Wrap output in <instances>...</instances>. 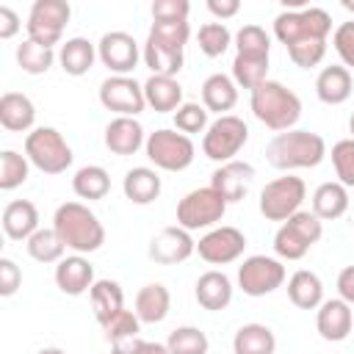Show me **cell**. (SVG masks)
I'll return each instance as SVG.
<instances>
[{
	"label": "cell",
	"instance_id": "obj_51",
	"mask_svg": "<svg viewBox=\"0 0 354 354\" xmlns=\"http://www.w3.org/2000/svg\"><path fill=\"white\" fill-rule=\"evenodd\" d=\"M22 22H19V14L8 6H0V39H14L19 33Z\"/></svg>",
	"mask_w": 354,
	"mask_h": 354
},
{
	"label": "cell",
	"instance_id": "obj_29",
	"mask_svg": "<svg viewBox=\"0 0 354 354\" xmlns=\"http://www.w3.org/2000/svg\"><path fill=\"white\" fill-rule=\"evenodd\" d=\"M144 100L155 113H169L183 105V86L177 77L149 75L144 83Z\"/></svg>",
	"mask_w": 354,
	"mask_h": 354
},
{
	"label": "cell",
	"instance_id": "obj_54",
	"mask_svg": "<svg viewBox=\"0 0 354 354\" xmlns=\"http://www.w3.org/2000/svg\"><path fill=\"white\" fill-rule=\"evenodd\" d=\"M36 354H66L64 348H58V346H47V348H39Z\"/></svg>",
	"mask_w": 354,
	"mask_h": 354
},
{
	"label": "cell",
	"instance_id": "obj_12",
	"mask_svg": "<svg viewBox=\"0 0 354 354\" xmlns=\"http://www.w3.org/2000/svg\"><path fill=\"white\" fill-rule=\"evenodd\" d=\"M69 17H72V6L66 0H36L25 22L28 39L44 47H55L64 36V28L69 25Z\"/></svg>",
	"mask_w": 354,
	"mask_h": 354
},
{
	"label": "cell",
	"instance_id": "obj_42",
	"mask_svg": "<svg viewBox=\"0 0 354 354\" xmlns=\"http://www.w3.org/2000/svg\"><path fill=\"white\" fill-rule=\"evenodd\" d=\"M232 80L241 88L254 91L257 86H263L268 80V61H254V58H232Z\"/></svg>",
	"mask_w": 354,
	"mask_h": 354
},
{
	"label": "cell",
	"instance_id": "obj_5",
	"mask_svg": "<svg viewBox=\"0 0 354 354\" xmlns=\"http://www.w3.org/2000/svg\"><path fill=\"white\" fill-rule=\"evenodd\" d=\"M329 33H332V17L318 6L279 11L274 19V36L279 39V44H285V50L301 41H326Z\"/></svg>",
	"mask_w": 354,
	"mask_h": 354
},
{
	"label": "cell",
	"instance_id": "obj_10",
	"mask_svg": "<svg viewBox=\"0 0 354 354\" xmlns=\"http://www.w3.org/2000/svg\"><path fill=\"white\" fill-rule=\"evenodd\" d=\"M246 141H249L246 122L241 116L227 113V116H218L216 122H210V127L205 130L202 152H205V158H210V160H216L221 166V163L235 160V155L246 147Z\"/></svg>",
	"mask_w": 354,
	"mask_h": 354
},
{
	"label": "cell",
	"instance_id": "obj_31",
	"mask_svg": "<svg viewBox=\"0 0 354 354\" xmlns=\"http://www.w3.org/2000/svg\"><path fill=\"white\" fill-rule=\"evenodd\" d=\"M94 61H97V44H91V41L83 39V36L66 39V41L61 44V50H58V64H61V69H64L66 75H72V77L88 75V69L94 66Z\"/></svg>",
	"mask_w": 354,
	"mask_h": 354
},
{
	"label": "cell",
	"instance_id": "obj_8",
	"mask_svg": "<svg viewBox=\"0 0 354 354\" xmlns=\"http://www.w3.org/2000/svg\"><path fill=\"white\" fill-rule=\"evenodd\" d=\"M144 152H147V158H149V163L155 169H160V171H183V169H188L194 163L196 147H194L191 136H185L180 130L160 127V130L147 136Z\"/></svg>",
	"mask_w": 354,
	"mask_h": 354
},
{
	"label": "cell",
	"instance_id": "obj_16",
	"mask_svg": "<svg viewBox=\"0 0 354 354\" xmlns=\"http://www.w3.org/2000/svg\"><path fill=\"white\" fill-rule=\"evenodd\" d=\"M144 53L138 50V41L124 30H108L97 41V58L102 66H108L111 75H130L138 66V58Z\"/></svg>",
	"mask_w": 354,
	"mask_h": 354
},
{
	"label": "cell",
	"instance_id": "obj_32",
	"mask_svg": "<svg viewBox=\"0 0 354 354\" xmlns=\"http://www.w3.org/2000/svg\"><path fill=\"white\" fill-rule=\"evenodd\" d=\"M171 310V293L160 282H149L136 293V315L141 324H160Z\"/></svg>",
	"mask_w": 354,
	"mask_h": 354
},
{
	"label": "cell",
	"instance_id": "obj_56",
	"mask_svg": "<svg viewBox=\"0 0 354 354\" xmlns=\"http://www.w3.org/2000/svg\"><path fill=\"white\" fill-rule=\"evenodd\" d=\"M348 133H351V138H354V113H351V119H348Z\"/></svg>",
	"mask_w": 354,
	"mask_h": 354
},
{
	"label": "cell",
	"instance_id": "obj_38",
	"mask_svg": "<svg viewBox=\"0 0 354 354\" xmlns=\"http://www.w3.org/2000/svg\"><path fill=\"white\" fill-rule=\"evenodd\" d=\"M55 61L53 47H44L33 39H25L22 44H17V64L22 72L28 75H44Z\"/></svg>",
	"mask_w": 354,
	"mask_h": 354
},
{
	"label": "cell",
	"instance_id": "obj_30",
	"mask_svg": "<svg viewBox=\"0 0 354 354\" xmlns=\"http://www.w3.org/2000/svg\"><path fill=\"white\" fill-rule=\"evenodd\" d=\"M88 301H91V313L97 318V324H108L113 315H119L124 310V293L122 285L116 279H97L88 290Z\"/></svg>",
	"mask_w": 354,
	"mask_h": 354
},
{
	"label": "cell",
	"instance_id": "obj_3",
	"mask_svg": "<svg viewBox=\"0 0 354 354\" xmlns=\"http://www.w3.org/2000/svg\"><path fill=\"white\" fill-rule=\"evenodd\" d=\"M191 36L188 22H152L147 41H144V64L152 75L177 77L183 69V50Z\"/></svg>",
	"mask_w": 354,
	"mask_h": 354
},
{
	"label": "cell",
	"instance_id": "obj_9",
	"mask_svg": "<svg viewBox=\"0 0 354 354\" xmlns=\"http://www.w3.org/2000/svg\"><path fill=\"white\" fill-rule=\"evenodd\" d=\"M227 213V202L224 196L205 185V188H194L188 191L180 202H177V224L188 232L194 230H213Z\"/></svg>",
	"mask_w": 354,
	"mask_h": 354
},
{
	"label": "cell",
	"instance_id": "obj_6",
	"mask_svg": "<svg viewBox=\"0 0 354 354\" xmlns=\"http://www.w3.org/2000/svg\"><path fill=\"white\" fill-rule=\"evenodd\" d=\"M324 235V221L313 210H299L279 224L274 235V252L282 260H301Z\"/></svg>",
	"mask_w": 354,
	"mask_h": 354
},
{
	"label": "cell",
	"instance_id": "obj_23",
	"mask_svg": "<svg viewBox=\"0 0 354 354\" xmlns=\"http://www.w3.org/2000/svg\"><path fill=\"white\" fill-rule=\"evenodd\" d=\"M33 122H36V108L28 94L6 91L0 97V124L8 133H28L33 130Z\"/></svg>",
	"mask_w": 354,
	"mask_h": 354
},
{
	"label": "cell",
	"instance_id": "obj_25",
	"mask_svg": "<svg viewBox=\"0 0 354 354\" xmlns=\"http://www.w3.org/2000/svg\"><path fill=\"white\" fill-rule=\"evenodd\" d=\"M235 102H238V83L230 75L213 72L210 77H205V83H202V105L207 108V113L227 116V111H232Z\"/></svg>",
	"mask_w": 354,
	"mask_h": 354
},
{
	"label": "cell",
	"instance_id": "obj_19",
	"mask_svg": "<svg viewBox=\"0 0 354 354\" xmlns=\"http://www.w3.org/2000/svg\"><path fill=\"white\" fill-rule=\"evenodd\" d=\"M252 177H254V166L246 163V160H230V163H221L213 174H210V188H216L224 202H241L246 194H249V185H252Z\"/></svg>",
	"mask_w": 354,
	"mask_h": 354
},
{
	"label": "cell",
	"instance_id": "obj_22",
	"mask_svg": "<svg viewBox=\"0 0 354 354\" xmlns=\"http://www.w3.org/2000/svg\"><path fill=\"white\" fill-rule=\"evenodd\" d=\"M351 91H354V80H351V72L343 64L324 66L315 77V94L326 105H343L351 97Z\"/></svg>",
	"mask_w": 354,
	"mask_h": 354
},
{
	"label": "cell",
	"instance_id": "obj_2",
	"mask_svg": "<svg viewBox=\"0 0 354 354\" xmlns=\"http://www.w3.org/2000/svg\"><path fill=\"white\" fill-rule=\"evenodd\" d=\"M326 158V141L313 130H285L274 133L266 144V160L279 171L315 169Z\"/></svg>",
	"mask_w": 354,
	"mask_h": 354
},
{
	"label": "cell",
	"instance_id": "obj_1",
	"mask_svg": "<svg viewBox=\"0 0 354 354\" xmlns=\"http://www.w3.org/2000/svg\"><path fill=\"white\" fill-rule=\"evenodd\" d=\"M53 230L75 254H91L105 243V227L83 202H64L53 213Z\"/></svg>",
	"mask_w": 354,
	"mask_h": 354
},
{
	"label": "cell",
	"instance_id": "obj_36",
	"mask_svg": "<svg viewBox=\"0 0 354 354\" xmlns=\"http://www.w3.org/2000/svg\"><path fill=\"white\" fill-rule=\"evenodd\" d=\"M25 246H28V254L33 257V260H39V263H61L64 260V252H66V246H64V241L58 238V232L50 227H39L28 241H25Z\"/></svg>",
	"mask_w": 354,
	"mask_h": 354
},
{
	"label": "cell",
	"instance_id": "obj_44",
	"mask_svg": "<svg viewBox=\"0 0 354 354\" xmlns=\"http://www.w3.org/2000/svg\"><path fill=\"white\" fill-rule=\"evenodd\" d=\"M138 332H141V318L136 315V310H122L108 324H102V337L111 346L122 343V340H130V337H138Z\"/></svg>",
	"mask_w": 354,
	"mask_h": 354
},
{
	"label": "cell",
	"instance_id": "obj_35",
	"mask_svg": "<svg viewBox=\"0 0 354 354\" xmlns=\"http://www.w3.org/2000/svg\"><path fill=\"white\" fill-rule=\"evenodd\" d=\"M72 191H75L80 199H88V202L102 199V196H108V191H111V174H108L102 166H97V163L80 166V169L75 171V177H72Z\"/></svg>",
	"mask_w": 354,
	"mask_h": 354
},
{
	"label": "cell",
	"instance_id": "obj_24",
	"mask_svg": "<svg viewBox=\"0 0 354 354\" xmlns=\"http://www.w3.org/2000/svg\"><path fill=\"white\" fill-rule=\"evenodd\" d=\"M194 296H196L199 307H205L210 313H218L232 301V282L224 271H216V268L205 271L194 285Z\"/></svg>",
	"mask_w": 354,
	"mask_h": 354
},
{
	"label": "cell",
	"instance_id": "obj_21",
	"mask_svg": "<svg viewBox=\"0 0 354 354\" xmlns=\"http://www.w3.org/2000/svg\"><path fill=\"white\" fill-rule=\"evenodd\" d=\"M94 282V266L83 254H69L55 266V285L66 296H83Z\"/></svg>",
	"mask_w": 354,
	"mask_h": 354
},
{
	"label": "cell",
	"instance_id": "obj_18",
	"mask_svg": "<svg viewBox=\"0 0 354 354\" xmlns=\"http://www.w3.org/2000/svg\"><path fill=\"white\" fill-rule=\"evenodd\" d=\"M351 326H354V307L348 301H343L340 296L326 299L315 313V329L329 343L346 340L351 335Z\"/></svg>",
	"mask_w": 354,
	"mask_h": 354
},
{
	"label": "cell",
	"instance_id": "obj_40",
	"mask_svg": "<svg viewBox=\"0 0 354 354\" xmlns=\"http://www.w3.org/2000/svg\"><path fill=\"white\" fill-rule=\"evenodd\" d=\"M169 354H207L210 340L199 326H177L166 340Z\"/></svg>",
	"mask_w": 354,
	"mask_h": 354
},
{
	"label": "cell",
	"instance_id": "obj_27",
	"mask_svg": "<svg viewBox=\"0 0 354 354\" xmlns=\"http://www.w3.org/2000/svg\"><path fill=\"white\" fill-rule=\"evenodd\" d=\"M288 299L299 310H318L324 304V282L315 271L299 268L288 279Z\"/></svg>",
	"mask_w": 354,
	"mask_h": 354
},
{
	"label": "cell",
	"instance_id": "obj_17",
	"mask_svg": "<svg viewBox=\"0 0 354 354\" xmlns=\"http://www.w3.org/2000/svg\"><path fill=\"white\" fill-rule=\"evenodd\" d=\"M196 252V241L191 238L188 230H183L180 224L174 227H163L152 241H149V260H155L158 266H177L185 263L191 254Z\"/></svg>",
	"mask_w": 354,
	"mask_h": 354
},
{
	"label": "cell",
	"instance_id": "obj_11",
	"mask_svg": "<svg viewBox=\"0 0 354 354\" xmlns=\"http://www.w3.org/2000/svg\"><path fill=\"white\" fill-rule=\"evenodd\" d=\"M304 196H307V185L301 177L296 174L277 177L266 183V188L260 191V213L268 221H288L293 213L301 210Z\"/></svg>",
	"mask_w": 354,
	"mask_h": 354
},
{
	"label": "cell",
	"instance_id": "obj_43",
	"mask_svg": "<svg viewBox=\"0 0 354 354\" xmlns=\"http://www.w3.org/2000/svg\"><path fill=\"white\" fill-rule=\"evenodd\" d=\"M210 127L207 122V108L199 105V102H183L177 111H174V130L185 133V136H196Z\"/></svg>",
	"mask_w": 354,
	"mask_h": 354
},
{
	"label": "cell",
	"instance_id": "obj_13",
	"mask_svg": "<svg viewBox=\"0 0 354 354\" xmlns=\"http://www.w3.org/2000/svg\"><path fill=\"white\" fill-rule=\"evenodd\" d=\"M282 282H285V266L277 257L252 254L238 266V285L252 299L274 293L277 288H282Z\"/></svg>",
	"mask_w": 354,
	"mask_h": 354
},
{
	"label": "cell",
	"instance_id": "obj_14",
	"mask_svg": "<svg viewBox=\"0 0 354 354\" xmlns=\"http://www.w3.org/2000/svg\"><path fill=\"white\" fill-rule=\"evenodd\" d=\"M100 102L116 116H138L147 108L144 83L130 75H111L100 83Z\"/></svg>",
	"mask_w": 354,
	"mask_h": 354
},
{
	"label": "cell",
	"instance_id": "obj_41",
	"mask_svg": "<svg viewBox=\"0 0 354 354\" xmlns=\"http://www.w3.org/2000/svg\"><path fill=\"white\" fill-rule=\"evenodd\" d=\"M196 41H199V50L207 58H218L232 44V33H230V28L224 22H205L199 28V33H196Z\"/></svg>",
	"mask_w": 354,
	"mask_h": 354
},
{
	"label": "cell",
	"instance_id": "obj_15",
	"mask_svg": "<svg viewBox=\"0 0 354 354\" xmlns=\"http://www.w3.org/2000/svg\"><path fill=\"white\" fill-rule=\"evenodd\" d=\"M246 249V235L238 230V227H230V224H221V227H213L207 230L199 241H196V252L205 263L210 266H227V263H235Z\"/></svg>",
	"mask_w": 354,
	"mask_h": 354
},
{
	"label": "cell",
	"instance_id": "obj_48",
	"mask_svg": "<svg viewBox=\"0 0 354 354\" xmlns=\"http://www.w3.org/2000/svg\"><path fill=\"white\" fill-rule=\"evenodd\" d=\"M149 11L155 22H188L191 3L188 0H155Z\"/></svg>",
	"mask_w": 354,
	"mask_h": 354
},
{
	"label": "cell",
	"instance_id": "obj_34",
	"mask_svg": "<svg viewBox=\"0 0 354 354\" xmlns=\"http://www.w3.org/2000/svg\"><path fill=\"white\" fill-rule=\"evenodd\" d=\"M232 351L235 354H274L277 337L271 326L266 324H243L232 337Z\"/></svg>",
	"mask_w": 354,
	"mask_h": 354
},
{
	"label": "cell",
	"instance_id": "obj_26",
	"mask_svg": "<svg viewBox=\"0 0 354 354\" xmlns=\"http://www.w3.org/2000/svg\"><path fill=\"white\" fill-rule=\"evenodd\" d=\"M39 230V210L30 199H14L3 207V232L11 241H28Z\"/></svg>",
	"mask_w": 354,
	"mask_h": 354
},
{
	"label": "cell",
	"instance_id": "obj_20",
	"mask_svg": "<svg viewBox=\"0 0 354 354\" xmlns=\"http://www.w3.org/2000/svg\"><path fill=\"white\" fill-rule=\"evenodd\" d=\"M102 141L113 155H136L147 144V136L136 116H116L105 124Z\"/></svg>",
	"mask_w": 354,
	"mask_h": 354
},
{
	"label": "cell",
	"instance_id": "obj_46",
	"mask_svg": "<svg viewBox=\"0 0 354 354\" xmlns=\"http://www.w3.org/2000/svg\"><path fill=\"white\" fill-rule=\"evenodd\" d=\"M288 55H290V61H293L296 66L313 69V66H318V64L324 61V55H326V41H301V44H293V47H288Z\"/></svg>",
	"mask_w": 354,
	"mask_h": 354
},
{
	"label": "cell",
	"instance_id": "obj_39",
	"mask_svg": "<svg viewBox=\"0 0 354 354\" xmlns=\"http://www.w3.org/2000/svg\"><path fill=\"white\" fill-rule=\"evenodd\" d=\"M30 174V160L28 155H19L17 149H3L0 152V191H14L19 188Z\"/></svg>",
	"mask_w": 354,
	"mask_h": 354
},
{
	"label": "cell",
	"instance_id": "obj_4",
	"mask_svg": "<svg viewBox=\"0 0 354 354\" xmlns=\"http://www.w3.org/2000/svg\"><path fill=\"white\" fill-rule=\"evenodd\" d=\"M249 108L274 133L293 130V124L301 116V100L293 88H288L279 80H266L254 91H249Z\"/></svg>",
	"mask_w": 354,
	"mask_h": 354
},
{
	"label": "cell",
	"instance_id": "obj_55",
	"mask_svg": "<svg viewBox=\"0 0 354 354\" xmlns=\"http://www.w3.org/2000/svg\"><path fill=\"white\" fill-rule=\"evenodd\" d=\"M340 6H343V8H346V11H348V14H354V0H343V3H340Z\"/></svg>",
	"mask_w": 354,
	"mask_h": 354
},
{
	"label": "cell",
	"instance_id": "obj_52",
	"mask_svg": "<svg viewBox=\"0 0 354 354\" xmlns=\"http://www.w3.org/2000/svg\"><path fill=\"white\" fill-rule=\"evenodd\" d=\"M207 11L216 17V19H230L241 11V0H207Z\"/></svg>",
	"mask_w": 354,
	"mask_h": 354
},
{
	"label": "cell",
	"instance_id": "obj_7",
	"mask_svg": "<svg viewBox=\"0 0 354 354\" xmlns=\"http://www.w3.org/2000/svg\"><path fill=\"white\" fill-rule=\"evenodd\" d=\"M25 155L30 166L44 174H64L72 166V147L55 127H33L25 136Z\"/></svg>",
	"mask_w": 354,
	"mask_h": 354
},
{
	"label": "cell",
	"instance_id": "obj_28",
	"mask_svg": "<svg viewBox=\"0 0 354 354\" xmlns=\"http://www.w3.org/2000/svg\"><path fill=\"white\" fill-rule=\"evenodd\" d=\"M160 174L149 166H133L122 180V191L133 205H152L160 196Z\"/></svg>",
	"mask_w": 354,
	"mask_h": 354
},
{
	"label": "cell",
	"instance_id": "obj_53",
	"mask_svg": "<svg viewBox=\"0 0 354 354\" xmlns=\"http://www.w3.org/2000/svg\"><path fill=\"white\" fill-rule=\"evenodd\" d=\"M337 293H340L343 301H348L354 307V266H346L337 274Z\"/></svg>",
	"mask_w": 354,
	"mask_h": 354
},
{
	"label": "cell",
	"instance_id": "obj_45",
	"mask_svg": "<svg viewBox=\"0 0 354 354\" xmlns=\"http://www.w3.org/2000/svg\"><path fill=\"white\" fill-rule=\"evenodd\" d=\"M332 166L337 174V183L346 188H354V138H340L332 147Z\"/></svg>",
	"mask_w": 354,
	"mask_h": 354
},
{
	"label": "cell",
	"instance_id": "obj_47",
	"mask_svg": "<svg viewBox=\"0 0 354 354\" xmlns=\"http://www.w3.org/2000/svg\"><path fill=\"white\" fill-rule=\"evenodd\" d=\"M332 47H335V53L340 55L343 66L351 72V69H354V19L340 22V25L335 28V33H332Z\"/></svg>",
	"mask_w": 354,
	"mask_h": 354
},
{
	"label": "cell",
	"instance_id": "obj_50",
	"mask_svg": "<svg viewBox=\"0 0 354 354\" xmlns=\"http://www.w3.org/2000/svg\"><path fill=\"white\" fill-rule=\"evenodd\" d=\"M22 285V271L11 257H0V296H14Z\"/></svg>",
	"mask_w": 354,
	"mask_h": 354
},
{
	"label": "cell",
	"instance_id": "obj_33",
	"mask_svg": "<svg viewBox=\"0 0 354 354\" xmlns=\"http://www.w3.org/2000/svg\"><path fill=\"white\" fill-rule=\"evenodd\" d=\"M348 210V188L337 180L321 183L313 191V213L321 221H335Z\"/></svg>",
	"mask_w": 354,
	"mask_h": 354
},
{
	"label": "cell",
	"instance_id": "obj_49",
	"mask_svg": "<svg viewBox=\"0 0 354 354\" xmlns=\"http://www.w3.org/2000/svg\"><path fill=\"white\" fill-rule=\"evenodd\" d=\"M111 354H169V348H166V343L130 337V340L113 343V346H111Z\"/></svg>",
	"mask_w": 354,
	"mask_h": 354
},
{
	"label": "cell",
	"instance_id": "obj_37",
	"mask_svg": "<svg viewBox=\"0 0 354 354\" xmlns=\"http://www.w3.org/2000/svg\"><path fill=\"white\" fill-rule=\"evenodd\" d=\"M268 53H271V36L260 25H243L235 33V55L268 61Z\"/></svg>",
	"mask_w": 354,
	"mask_h": 354
}]
</instances>
